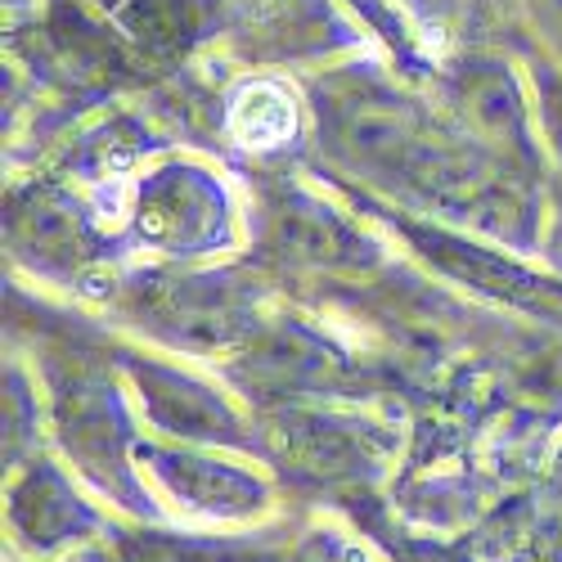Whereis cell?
<instances>
[{
  "mask_svg": "<svg viewBox=\"0 0 562 562\" xmlns=\"http://www.w3.org/2000/svg\"><path fill=\"white\" fill-rule=\"evenodd\" d=\"M139 225L158 244H199L216 225V199L199 176H158L139 203Z\"/></svg>",
  "mask_w": 562,
  "mask_h": 562,
  "instance_id": "cell-5",
  "label": "cell"
},
{
  "mask_svg": "<svg viewBox=\"0 0 562 562\" xmlns=\"http://www.w3.org/2000/svg\"><path fill=\"white\" fill-rule=\"evenodd\" d=\"M274 239L284 252L315 266H338V270L373 266V244H364L338 212L319 207L311 199H289L274 212Z\"/></svg>",
  "mask_w": 562,
  "mask_h": 562,
  "instance_id": "cell-2",
  "label": "cell"
},
{
  "mask_svg": "<svg viewBox=\"0 0 562 562\" xmlns=\"http://www.w3.org/2000/svg\"><path fill=\"white\" fill-rule=\"evenodd\" d=\"M531 10L540 19V27L549 32V41L562 50V0H531Z\"/></svg>",
  "mask_w": 562,
  "mask_h": 562,
  "instance_id": "cell-12",
  "label": "cell"
},
{
  "mask_svg": "<svg viewBox=\"0 0 562 562\" xmlns=\"http://www.w3.org/2000/svg\"><path fill=\"white\" fill-rule=\"evenodd\" d=\"M139 387H145V405L158 424L176 437H199V441H225L234 437V414L212 396L203 392L199 383H184L176 373H162V369H139Z\"/></svg>",
  "mask_w": 562,
  "mask_h": 562,
  "instance_id": "cell-4",
  "label": "cell"
},
{
  "mask_svg": "<svg viewBox=\"0 0 562 562\" xmlns=\"http://www.w3.org/2000/svg\"><path fill=\"white\" fill-rule=\"evenodd\" d=\"M293 126H297L293 104H289L284 90H274V86H252L248 95L234 104V135L252 149L284 145V139L293 135Z\"/></svg>",
  "mask_w": 562,
  "mask_h": 562,
  "instance_id": "cell-9",
  "label": "cell"
},
{
  "mask_svg": "<svg viewBox=\"0 0 562 562\" xmlns=\"http://www.w3.org/2000/svg\"><path fill=\"white\" fill-rule=\"evenodd\" d=\"M284 450L306 468V473H347L356 463V437L334 424V418H293L279 432Z\"/></svg>",
  "mask_w": 562,
  "mask_h": 562,
  "instance_id": "cell-8",
  "label": "cell"
},
{
  "mask_svg": "<svg viewBox=\"0 0 562 562\" xmlns=\"http://www.w3.org/2000/svg\"><path fill=\"white\" fill-rule=\"evenodd\" d=\"M334 139L338 149L360 162L364 171H392L401 176V167L409 162V154L424 145V126L409 113V104L383 95V90H356L334 104Z\"/></svg>",
  "mask_w": 562,
  "mask_h": 562,
  "instance_id": "cell-1",
  "label": "cell"
},
{
  "mask_svg": "<svg viewBox=\"0 0 562 562\" xmlns=\"http://www.w3.org/2000/svg\"><path fill=\"white\" fill-rule=\"evenodd\" d=\"M414 239L441 270L468 279V284H477V289H486L495 297H508L518 306H553L549 289L540 284V279H531L527 270H518V266H508V261H499L491 252H477L468 244H454V239H446V234H418L414 229Z\"/></svg>",
  "mask_w": 562,
  "mask_h": 562,
  "instance_id": "cell-7",
  "label": "cell"
},
{
  "mask_svg": "<svg viewBox=\"0 0 562 562\" xmlns=\"http://www.w3.org/2000/svg\"><path fill=\"white\" fill-rule=\"evenodd\" d=\"M454 104L459 113L473 122L477 135L495 139V145H527V109L518 95V81L508 77V68L477 59V64H463L454 77Z\"/></svg>",
  "mask_w": 562,
  "mask_h": 562,
  "instance_id": "cell-3",
  "label": "cell"
},
{
  "mask_svg": "<svg viewBox=\"0 0 562 562\" xmlns=\"http://www.w3.org/2000/svg\"><path fill=\"white\" fill-rule=\"evenodd\" d=\"M19 234L23 244L32 248H64L77 239V216L68 207H59L55 199H32L23 212H19Z\"/></svg>",
  "mask_w": 562,
  "mask_h": 562,
  "instance_id": "cell-11",
  "label": "cell"
},
{
  "mask_svg": "<svg viewBox=\"0 0 562 562\" xmlns=\"http://www.w3.org/2000/svg\"><path fill=\"white\" fill-rule=\"evenodd\" d=\"M14 522H19L27 536L55 544V536H64V531L77 522V508H72V499L64 495L59 482L32 477V482L19 491V499H14Z\"/></svg>",
  "mask_w": 562,
  "mask_h": 562,
  "instance_id": "cell-10",
  "label": "cell"
},
{
  "mask_svg": "<svg viewBox=\"0 0 562 562\" xmlns=\"http://www.w3.org/2000/svg\"><path fill=\"white\" fill-rule=\"evenodd\" d=\"M154 463H158L162 482L203 513L234 518V513H248L261 504V486L244 473H234V468H221V463H207L194 454H154Z\"/></svg>",
  "mask_w": 562,
  "mask_h": 562,
  "instance_id": "cell-6",
  "label": "cell"
}]
</instances>
